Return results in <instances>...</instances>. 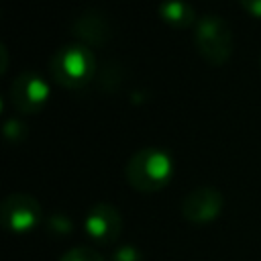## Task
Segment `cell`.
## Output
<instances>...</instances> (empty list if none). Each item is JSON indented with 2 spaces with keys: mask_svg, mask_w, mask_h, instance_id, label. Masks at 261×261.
Instances as JSON below:
<instances>
[{
  "mask_svg": "<svg viewBox=\"0 0 261 261\" xmlns=\"http://www.w3.org/2000/svg\"><path fill=\"white\" fill-rule=\"evenodd\" d=\"M173 175V161L167 151L159 147H143L135 151L126 165L124 177L137 192H159Z\"/></svg>",
  "mask_w": 261,
  "mask_h": 261,
  "instance_id": "cell-1",
  "label": "cell"
},
{
  "mask_svg": "<svg viewBox=\"0 0 261 261\" xmlns=\"http://www.w3.org/2000/svg\"><path fill=\"white\" fill-rule=\"evenodd\" d=\"M49 67L55 82L71 90H80L88 86L98 73L94 51L82 43H69L55 49Z\"/></svg>",
  "mask_w": 261,
  "mask_h": 261,
  "instance_id": "cell-2",
  "label": "cell"
},
{
  "mask_svg": "<svg viewBox=\"0 0 261 261\" xmlns=\"http://www.w3.org/2000/svg\"><path fill=\"white\" fill-rule=\"evenodd\" d=\"M194 41L198 53L210 65H222L232 55V31L220 14H204L196 22Z\"/></svg>",
  "mask_w": 261,
  "mask_h": 261,
  "instance_id": "cell-3",
  "label": "cell"
},
{
  "mask_svg": "<svg viewBox=\"0 0 261 261\" xmlns=\"http://www.w3.org/2000/svg\"><path fill=\"white\" fill-rule=\"evenodd\" d=\"M43 218V208L39 200L24 192L8 194L0 204V222L8 232L24 234L33 230Z\"/></svg>",
  "mask_w": 261,
  "mask_h": 261,
  "instance_id": "cell-4",
  "label": "cell"
},
{
  "mask_svg": "<svg viewBox=\"0 0 261 261\" xmlns=\"http://www.w3.org/2000/svg\"><path fill=\"white\" fill-rule=\"evenodd\" d=\"M51 90H49V84L47 80L37 73V71H20L10 88H8V98H10V104L14 110H18L20 114H35L39 112L47 98H49Z\"/></svg>",
  "mask_w": 261,
  "mask_h": 261,
  "instance_id": "cell-5",
  "label": "cell"
},
{
  "mask_svg": "<svg viewBox=\"0 0 261 261\" xmlns=\"http://www.w3.org/2000/svg\"><path fill=\"white\" fill-rule=\"evenodd\" d=\"M222 206H224V196L218 188L198 186L184 196L179 212L192 224H208L218 218Z\"/></svg>",
  "mask_w": 261,
  "mask_h": 261,
  "instance_id": "cell-6",
  "label": "cell"
},
{
  "mask_svg": "<svg viewBox=\"0 0 261 261\" xmlns=\"http://www.w3.org/2000/svg\"><path fill=\"white\" fill-rule=\"evenodd\" d=\"M84 230L92 241L110 245L122 232V216L118 208H114L112 204L98 202L88 210L84 218Z\"/></svg>",
  "mask_w": 261,
  "mask_h": 261,
  "instance_id": "cell-7",
  "label": "cell"
},
{
  "mask_svg": "<svg viewBox=\"0 0 261 261\" xmlns=\"http://www.w3.org/2000/svg\"><path fill=\"white\" fill-rule=\"evenodd\" d=\"M71 33L77 39V43H82L90 49L92 47H104L112 35L108 18L104 14H100L98 10H84L82 14H77L73 18Z\"/></svg>",
  "mask_w": 261,
  "mask_h": 261,
  "instance_id": "cell-8",
  "label": "cell"
},
{
  "mask_svg": "<svg viewBox=\"0 0 261 261\" xmlns=\"http://www.w3.org/2000/svg\"><path fill=\"white\" fill-rule=\"evenodd\" d=\"M159 16L173 29H188L196 20V10L188 0H161L159 6Z\"/></svg>",
  "mask_w": 261,
  "mask_h": 261,
  "instance_id": "cell-9",
  "label": "cell"
},
{
  "mask_svg": "<svg viewBox=\"0 0 261 261\" xmlns=\"http://www.w3.org/2000/svg\"><path fill=\"white\" fill-rule=\"evenodd\" d=\"M59 261H104L102 255L92 249V247H73L69 251H65Z\"/></svg>",
  "mask_w": 261,
  "mask_h": 261,
  "instance_id": "cell-10",
  "label": "cell"
},
{
  "mask_svg": "<svg viewBox=\"0 0 261 261\" xmlns=\"http://www.w3.org/2000/svg\"><path fill=\"white\" fill-rule=\"evenodd\" d=\"M24 130H27V126L18 118H8L4 124V137L8 141H20L24 137Z\"/></svg>",
  "mask_w": 261,
  "mask_h": 261,
  "instance_id": "cell-11",
  "label": "cell"
},
{
  "mask_svg": "<svg viewBox=\"0 0 261 261\" xmlns=\"http://www.w3.org/2000/svg\"><path fill=\"white\" fill-rule=\"evenodd\" d=\"M112 261H143V255L139 249L126 245V247L116 249V253L112 255Z\"/></svg>",
  "mask_w": 261,
  "mask_h": 261,
  "instance_id": "cell-12",
  "label": "cell"
},
{
  "mask_svg": "<svg viewBox=\"0 0 261 261\" xmlns=\"http://www.w3.org/2000/svg\"><path fill=\"white\" fill-rule=\"evenodd\" d=\"M241 6H243L249 14L261 18V0H241Z\"/></svg>",
  "mask_w": 261,
  "mask_h": 261,
  "instance_id": "cell-13",
  "label": "cell"
},
{
  "mask_svg": "<svg viewBox=\"0 0 261 261\" xmlns=\"http://www.w3.org/2000/svg\"><path fill=\"white\" fill-rule=\"evenodd\" d=\"M0 55H2V67H0V71L4 73V71H6V67H8V55H6V45H2V47H0Z\"/></svg>",
  "mask_w": 261,
  "mask_h": 261,
  "instance_id": "cell-14",
  "label": "cell"
},
{
  "mask_svg": "<svg viewBox=\"0 0 261 261\" xmlns=\"http://www.w3.org/2000/svg\"><path fill=\"white\" fill-rule=\"evenodd\" d=\"M259 65H261V57H259Z\"/></svg>",
  "mask_w": 261,
  "mask_h": 261,
  "instance_id": "cell-15",
  "label": "cell"
}]
</instances>
